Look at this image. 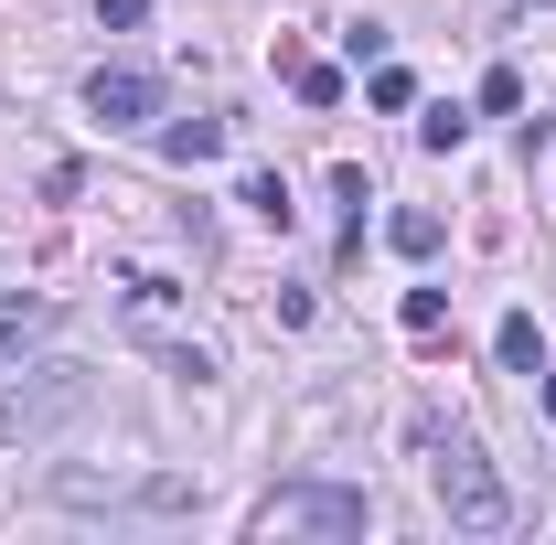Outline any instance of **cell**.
Instances as JSON below:
<instances>
[{
	"instance_id": "1",
	"label": "cell",
	"mask_w": 556,
	"mask_h": 545,
	"mask_svg": "<svg viewBox=\"0 0 556 545\" xmlns=\"http://www.w3.org/2000/svg\"><path fill=\"white\" fill-rule=\"evenodd\" d=\"M428 471H439L450 524H471V535H503V524H514V492H503V471H492L482 439H439V428H428Z\"/></svg>"
},
{
	"instance_id": "2",
	"label": "cell",
	"mask_w": 556,
	"mask_h": 545,
	"mask_svg": "<svg viewBox=\"0 0 556 545\" xmlns=\"http://www.w3.org/2000/svg\"><path fill=\"white\" fill-rule=\"evenodd\" d=\"M289 535H321V545H353L364 535V492L343 481H289L257 503V545H289Z\"/></svg>"
},
{
	"instance_id": "3",
	"label": "cell",
	"mask_w": 556,
	"mask_h": 545,
	"mask_svg": "<svg viewBox=\"0 0 556 545\" xmlns=\"http://www.w3.org/2000/svg\"><path fill=\"white\" fill-rule=\"evenodd\" d=\"M75 407H86V375H75V364H43V385H11V396H0V439H43V428L75 417Z\"/></svg>"
},
{
	"instance_id": "4",
	"label": "cell",
	"mask_w": 556,
	"mask_h": 545,
	"mask_svg": "<svg viewBox=\"0 0 556 545\" xmlns=\"http://www.w3.org/2000/svg\"><path fill=\"white\" fill-rule=\"evenodd\" d=\"M86 118H108V129H150V118H161V75L97 65V75H86Z\"/></svg>"
},
{
	"instance_id": "5",
	"label": "cell",
	"mask_w": 556,
	"mask_h": 545,
	"mask_svg": "<svg viewBox=\"0 0 556 545\" xmlns=\"http://www.w3.org/2000/svg\"><path fill=\"white\" fill-rule=\"evenodd\" d=\"M492 353H503L514 375H546V332H535V310H503V332H492Z\"/></svg>"
},
{
	"instance_id": "6",
	"label": "cell",
	"mask_w": 556,
	"mask_h": 545,
	"mask_svg": "<svg viewBox=\"0 0 556 545\" xmlns=\"http://www.w3.org/2000/svg\"><path fill=\"white\" fill-rule=\"evenodd\" d=\"M278 75L300 86V107H343V65H311V54H289V43H278Z\"/></svg>"
},
{
	"instance_id": "7",
	"label": "cell",
	"mask_w": 556,
	"mask_h": 545,
	"mask_svg": "<svg viewBox=\"0 0 556 545\" xmlns=\"http://www.w3.org/2000/svg\"><path fill=\"white\" fill-rule=\"evenodd\" d=\"M439 236H450V225H439L428 204H396V214H386V246H396V257H439Z\"/></svg>"
},
{
	"instance_id": "8",
	"label": "cell",
	"mask_w": 556,
	"mask_h": 545,
	"mask_svg": "<svg viewBox=\"0 0 556 545\" xmlns=\"http://www.w3.org/2000/svg\"><path fill=\"white\" fill-rule=\"evenodd\" d=\"M214 150H225V118H172V129H161V161H182V172L214 161Z\"/></svg>"
},
{
	"instance_id": "9",
	"label": "cell",
	"mask_w": 556,
	"mask_h": 545,
	"mask_svg": "<svg viewBox=\"0 0 556 545\" xmlns=\"http://www.w3.org/2000/svg\"><path fill=\"white\" fill-rule=\"evenodd\" d=\"M247 204L268 214V225H289V214H300V204H289V182H278V172H247Z\"/></svg>"
},
{
	"instance_id": "10",
	"label": "cell",
	"mask_w": 556,
	"mask_h": 545,
	"mask_svg": "<svg viewBox=\"0 0 556 545\" xmlns=\"http://www.w3.org/2000/svg\"><path fill=\"white\" fill-rule=\"evenodd\" d=\"M118 289H129V321H161L172 310V278H118Z\"/></svg>"
},
{
	"instance_id": "11",
	"label": "cell",
	"mask_w": 556,
	"mask_h": 545,
	"mask_svg": "<svg viewBox=\"0 0 556 545\" xmlns=\"http://www.w3.org/2000/svg\"><path fill=\"white\" fill-rule=\"evenodd\" d=\"M482 107H492V118H514V107H525V75L492 65V75H482Z\"/></svg>"
},
{
	"instance_id": "12",
	"label": "cell",
	"mask_w": 556,
	"mask_h": 545,
	"mask_svg": "<svg viewBox=\"0 0 556 545\" xmlns=\"http://www.w3.org/2000/svg\"><path fill=\"white\" fill-rule=\"evenodd\" d=\"M417 139H428V150H460V139H471V118H460V107H428V118H417Z\"/></svg>"
},
{
	"instance_id": "13",
	"label": "cell",
	"mask_w": 556,
	"mask_h": 545,
	"mask_svg": "<svg viewBox=\"0 0 556 545\" xmlns=\"http://www.w3.org/2000/svg\"><path fill=\"white\" fill-rule=\"evenodd\" d=\"M364 97H375V107H417V75H407V65H375V86H364Z\"/></svg>"
},
{
	"instance_id": "14",
	"label": "cell",
	"mask_w": 556,
	"mask_h": 545,
	"mask_svg": "<svg viewBox=\"0 0 556 545\" xmlns=\"http://www.w3.org/2000/svg\"><path fill=\"white\" fill-rule=\"evenodd\" d=\"M450 321V289H407V332H439Z\"/></svg>"
},
{
	"instance_id": "15",
	"label": "cell",
	"mask_w": 556,
	"mask_h": 545,
	"mask_svg": "<svg viewBox=\"0 0 556 545\" xmlns=\"http://www.w3.org/2000/svg\"><path fill=\"white\" fill-rule=\"evenodd\" d=\"M97 22H108V33H139V22H150V0H97Z\"/></svg>"
},
{
	"instance_id": "16",
	"label": "cell",
	"mask_w": 556,
	"mask_h": 545,
	"mask_svg": "<svg viewBox=\"0 0 556 545\" xmlns=\"http://www.w3.org/2000/svg\"><path fill=\"white\" fill-rule=\"evenodd\" d=\"M22 321H33V300H22V289L0 278V332H22Z\"/></svg>"
},
{
	"instance_id": "17",
	"label": "cell",
	"mask_w": 556,
	"mask_h": 545,
	"mask_svg": "<svg viewBox=\"0 0 556 545\" xmlns=\"http://www.w3.org/2000/svg\"><path fill=\"white\" fill-rule=\"evenodd\" d=\"M535 407H546V428H556V375H546V385H535Z\"/></svg>"
}]
</instances>
